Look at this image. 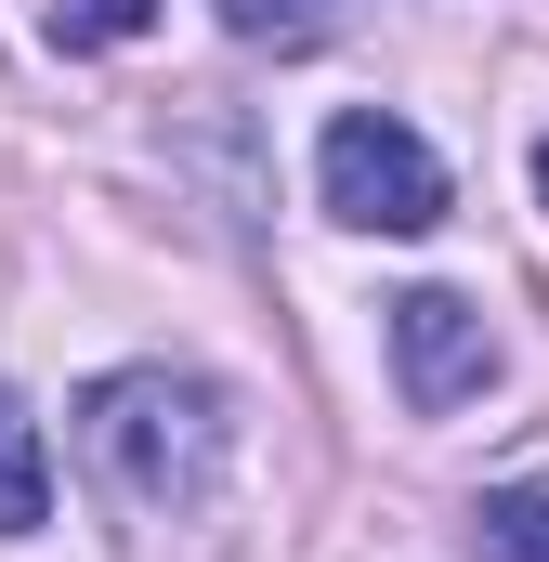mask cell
<instances>
[{"label": "cell", "mask_w": 549, "mask_h": 562, "mask_svg": "<svg viewBox=\"0 0 549 562\" xmlns=\"http://www.w3.org/2000/svg\"><path fill=\"white\" fill-rule=\"evenodd\" d=\"M223 445H236L223 393L183 380V367H119V380L79 393V458L119 484V510H144V524H183L223 484Z\"/></svg>", "instance_id": "1"}, {"label": "cell", "mask_w": 549, "mask_h": 562, "mask_svg": "<svg viewBox=\"0 0 549 562\" xmlns=\"http://www.w3.org/2000/svg\"><path fill=\"white\" fill-rule=\"evenodd\" d=\"M314 183H327V210L354 223V236H432L445 223V157L406 132V119H327L314 144Z\"/></svg>", "instance_id": "2"}, {"label": "cell", "mask_w": 549, "mask_h": 562, "mask_svg": "<svg viewBox=\"0 0 549 562\" xmlns=\"http://www.w3.org/2000/svg\"><path fill=\"white\" fill-rule=\"evenodd\" d=\"M393 367H406V406H471L484 380H497V327L458 301V288H406L393 301Z\"/></svg>", "instance_id": "3"}, {"label": "cell", "mask_w": 549, "mask_h": 562, "mask_svg": "<svg viewBox=\"0 0 549 562\" xmlns=\"http://www.w3.org/2000/svg\"><path fill=\"white\" fill-rule=\"evenodd\" d=\"M53 524V458H40V419L0 393V537H40Z\"/></svg>", "instance_id": "4"}, {"label": "cell", "mask_w": 549, "mask_h": 562, "mask_svg": "<svg viewBox=\"0 0 549 562\" xmlns=\"http://www.w3.org/2000/svg\"><path fill=\"white\" fill-rule=\"evenodd\" d=\"M471 537H484V562H549V484H484Z\"/></svg>", "instance_id": "5"}, {"label": "cell", "mask_w": 549, "mask_h": 562, "mask_svg": "<svg viewBox=\"0 0 549 562\" xmlns=\"http://www.w3.org/2000/svg\"><path fill=\"white\" fill-rule=\"evenodd\" d=\"M144 26H157V0H53V40H66V53H119Z\"/></svg>", "instance_id": "6"}, {"label": "cell", "mask_w": 549, "mask_h": 562, "mask_svg": "<svg viewBox=\"0 0 549 562\" xmlns=\"http://www.w3.org/2000/svg\"><path fill=\"white\" fill-rule=\"evenodd\" d=\"M340 13H354V0H223V26H236V40H274V53H288V40H327Z\"/></svg>", "instance_id": "7"}, {"label": "cell", "mask_w": 549, "mask_h": 562, "mask_svg": "<svg viewBox=\"0 0 549 562\" xmlns=\"http://www.w3.org/2000/svg\"><path fill=\"white\" fill-rule=\"evenodd\" d=\"M537 196H549V144H537Z\"/></svg>", "instance_id": "8"}]
</instances>
